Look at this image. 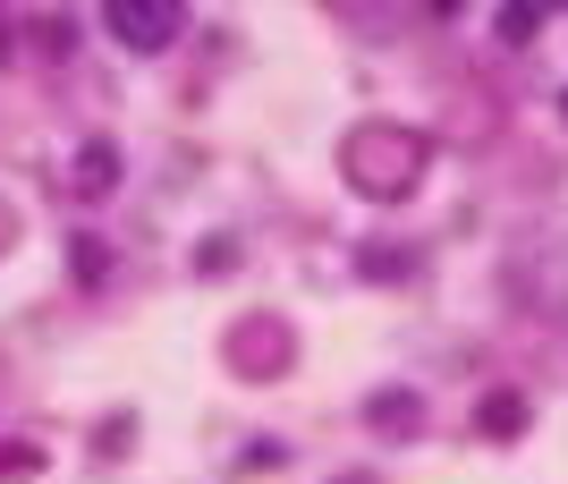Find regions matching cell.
Listing matches in <instances>:
<instances>
[{"label": "cell", "instance_id": "1", "mask_svg": "<svg viewBox=\"0 0 568 484\" xmlns=\"http://www.w3.org/2000/svg\"><path fill=\"white\" fill-rule=\"evenodd\" d=\"M102 26H111L128 51H162L170 34H179V9H170V0H153V9H111Z\"/></svg>", "mask_w": 568, "mask_h": 484}]
</instances>
